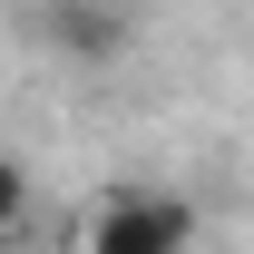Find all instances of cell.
Segmentation results:
<instances>
[{"label": "cell", "mask_w": 254, "mask_h": 254, "mask_svg": "<svg viewBox=\"0 0 254 254\" xmlns=\"http://www.w3.org/2000/svg\"><path fill=\"white\" fill-rule=\"evenodd\" d=\"M195 245V205L166 186H108L88 205V254H186Z\"/></svg>", "instance_id": "6da1fadb"}, {"label": "cell", "mask_w": 254, "mask_h": 254, "mask_svg": "<svg viewBox=\"0 0 254 254\" xmlns=\"http://www.w3.org/2000/svg\"><path fill=\"white\" fill-rule=\"evenodd\" d=\"M39 39L59 59H118L137 39V20H127V0H49L39 10Z\"/></svg>", "instance_id": "7a4b0ae2"}, {"label": "cell", "mask_w": 254, "mask_h": 254, "mask_svg": "<svg viewBox=\"0 0 254 254\" xmlns=\"http://www.w3.org/2000/svg\"><path fill=\"white\" fill-rule=\"evenodd\" d=\"M20 215H30V166H20L10 147H0V235H10Z\"/></svg>", "instance_id": "3957f363"}]
</instances>
